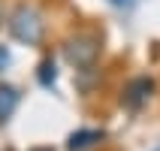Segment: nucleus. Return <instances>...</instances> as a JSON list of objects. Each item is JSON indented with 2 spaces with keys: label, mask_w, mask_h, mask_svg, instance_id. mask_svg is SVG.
I'll return each instance as SVG.
<instances>
[{
  "label": "nucleus",
  "mask_w": 160,
  "mask_h": 151,
  "mask_svg": "<svg viewBox=\"0 0 160 151\" xmlns=\"http://www.w3.org/2000/svg\"><path fill=\"white\" fill-rule=\"evenodd\" d=\"M106 142V130L100 127H79L76 133L67 136V151H91Z\"/></svg>",
  "instance_id": "20e7f679"
},
{
  "label": "nucleus",
  "mask_w": 160,
  "mask_h": 151,
  "mask_svg": "<svg viewBox=\"0 0 160 151\" xmlns=\"http://www.w3.org/2000/svg\"><path fill=\"white\" fill-rule=\"evenodd\" d=\"M106 3H112L115 9H133L136 6V0H106Z\"/></svg>",
  "instance_id": "6e6552de"
},
{
  "label": "nucleus",
  "mask_w": 160,
  "mask_h": 151,
  "mask_svg": "<svg viewBox=\"0 0 160 151\" xmlns=\"http://www.w3.org/2000/svg\"><path fill=\"white\" fill-rule=\"evenodd\" d=\"M36 82H39V88L52 91L54 85H58V61H54L52 54H45L42 61H39V67H36Z\"/></svg>",
  "instance_id": "423d86ee"
},
{
  "label": "nucleus",
  "mask_w": 160,
  "mask_h": 151,
  "mask_svg": "<svg viewBox=\"0 0 160 151\" xmlns=\"http://www.w3.org/2000/svg\"><path fill=\"white\" fill-rule=\"evenodd\" d=\"M154 94H157L154 76H133V79L124 82V88L118 94V103H121V109H127V112H139V109H145L151 103Z\"/></svg>",
  "instance_id": "7ed1b4c3"
},
{
  "label": "nucleus",
  "mask_w": 160,
  "mask_h": 151,
  "mask_svg": "<svg viewBox=\"0 0 160 151\" xmlns=\"http://www.w3.org/2000/svg\"><path fill=\"white\" fill-rule=\"evenodd\" d=\"M12 67V52H9V45L0 43V73H6Z\"/></svg>",
  "instance_id": "0eeeda50"
},
{
  "label": "nucleus",
  "mask_w": 160,
  "mask_h": 151,
  "mask_svg": "<svg viewBox=\"0 0 160 151\" xmlns=\"http://www.w3.org/2000/svg\"><path fill=\"white\" fill-rule=\"evenodd\" d=\"M103 54V33L97 27H76L61 39V58L76 73L94 70Z\"/></svg>",
  "instance_id": "f03ea898"
},
{
  "label": "nucleus",
  "mask_w": 160,
  "mask_h": 151,
  "mask_svg": "<svg viewBox=\"0 0 160 151\" xmlns=\"http://www.w3.org/2000/svg\"><path fill=\"white\" fill-rule=\"evenodd\" d=\"M18 103H21V91L9 82H0V127L12 121V115L18 112Z\"/></svg>",
  "instance_id": "39448f33"
},
{
  "label": "nucleus",
  "mask_w": 160,
  "mask_h": 151,
  "mask_svg": "<svg viewBox=\"0 0 160 151\" xmlns=\"http://www.w3.org/2000/svg\"><path fill=\"white\" fill-rule=\"evenodd\" d=\"M30 151H52V148H42V145H39V148H30Z\"/></svg>",
  "instance_id": "9d476101"
},
{
  "label": "nucleus",
  "mask_w": 160,
  "mask_h": 151,
  "mask_svg": "<svg viewBox=\"0 0 160 151\" xmlns=\"http://www.w3.org/2000/svg\"><path fill=\"white\" fill-rule=\"evenodd\" d=\"M6 24V9H3V0H0V27Z\"/></svg>",
  "instance_id": "1a4fd4ad"
},
{
  "label": "nucleus",
  "mask_w": 160,
  "mask_h": 151,
  "mask_svg": "<svg viewBox=\"0 0 160 151\" xmlns=\"http://www.w3.org/2000/svg\"><path fill=\"white\" fill-rule=\"evenodd\" d=\"M157 151H160V148H157Z\"/></svg>",
  "instance_id": "9b49d317"
},
{
  "label": "nucleus",
  "mask_w": 160,
  "mask_h": 151,
  "mask_svg": "<svg viewBox=\"0 0 160 151\" xmlns=\"http://www.w3.org/2000/svg\"><path fill=\"white\" fill-rule=\"evenodd\" d=\"M6 30L18 45H27V48L45 45V33H48L45 9L33 0H18L6 12Z\"/></svg>",
  "instance_id": "f257e3e1"
}]
</instances>
